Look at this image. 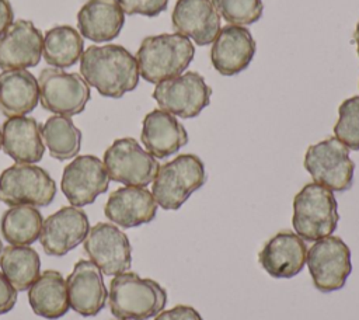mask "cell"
Wrapping results in <instances>:
<instances>
[{
	"label": "cell",
	"mask_w": 359,
	"mask_h": 320,
	"mask_svg": "<svg viewBox=\"0 0 359 320\" xmlns=\"http://www.w3.org/2000/svg\"><path fill=\"white\" fill-rule=\"evenodd\" d=\"M80 74L101 95L121 98L139 84L136 58L123 46L91 45L80 58Z\"/></svg>",
	"instance_id": "1"
},
{
	"label": "cell",
	"mask_w": 359,
	"mask_h": 320,
	"mask_svg": "<svg viewBox=\"0 0 359 320\" xmlns=\"http://www.w3.org/2000/svg\"><path fill=\"white\" fill-rule=\"evenodd\" d=\"M108 300L116 319L149 320L165 307L167 292L158 282L126 271L112 278Z\"/></svg>",
	"instance_id": "2"
},
{
	"label": "cell",
	"mask_w": 359,
	"mask_h": 320,
	"mask_svg": "<svg viewBox=\"0 0 359 320\" xmlns=\"http://www.w3.org/2000/svg\"><path fill=\"white\" fill-rule=\"evenodd\" d=\"M195 55V46L189 38L175 34H160L146 36L137 52L136 60L140 76L149 83L182 74Z\"/></svg>",
	"instance_id": "3"
},
{
	"label": "cell",
	"mask_w": 359,
	"mask_h": 320,
	"mask_svg": "<svg viewBox=\"0 0 359 320\" xmlns=\"http://www.w3.org/2000/svg\"><path fill=\"white\" fill-rule=\"evenodd\" d=\"M339 220L334 192L317 184H306L293 199V229L304 241L331 236Z\"/></svg>",
	"instance_id": "4"
},
{
	"label": "cell",
	"mask_w": 359,
	"mask_h": 320,
	"mask_svg": "<svg viewBox=\"0 0 359 320\" xmlns=\"http://www.w3.org/2000/svg\"><path fill=\"white\" fill-rule=\"evenodd\" d=\"M205 182L203 161L191 153L180 154L160 166L153 180L151 194L158 206L165 211H177Z\"/></svg>",
	"instance_id": "5"
},
{
	"label": "cell",
	"mask_w": 359,
	"mask_h": 320,
	"mask_svg": "<svg viewBox=\"0 0 359 320\" xmlns=\"http://www.w3.org/2000/svg\"><path fill=\"white\" fill-rule=\"evenodd\" d=\"M56 196V182L35 164L15 163L0 174V201L6 205L48 206Z\"/></svg>",
	"instance_id": "6"
},
{
	"label": "cell",
	"mask_w": 359,
	"mask_h": 320,
	"mask_svg": "<svg viewBox=\"0 0 359 320\" xmlns=\"http://www.w3.org/2000/svg\"><path fill=\"white\" fill-rule=\"evenodd\" d=\"M304 168L314 182L332 192L348 191L353 184L355 163L349 157V149L335 136L309 146Z\"/></svg>",
	"instance_id": "7"
},
{
	"label": "cell",
	"mask_w": 359,
	"mask_h": 320,
	"mask_svg": "<svg viewBox=\"0 0 359 320\" xmlns=\"http://www.w3.org/2000/svg\"><path fill=\"white\" fill-rule=\"evenodd\" d=\"M41 105L55 115L73 116L84 111L90 97V86L79 73L46 67L38 76Z\"/></svg>",
	"instance_id": "8"
},
{
	"label": "cell",
	"mask_w": 359,
	"mask_h": 320,
	"mask_svg": "<svg viewBox=\"0 0 359 320\" xmlns=\"http://www.w3.org/2000/svg\"><path fill=\"white\" fill-rule=\"evenodd\" d=\"M306 264L314 286L323 293L341 289L352 272L351 250L338 236L316 240L307 250Z\"/></svg>",
	"instance_id": "9"
},
{
	"label": "cell",
	"mask_w": 359,
	"mask_h": 320,
	"mask_svg": "<svg viewBox=\"0 0 359 320\" xmlns=\"http://www.w3.org/2000/svg\"><path fill=\"white\" fill-rule=\"evenodd\" d=\"M102 163L109 180L130 187L149 185L160 168L157 159L133 138L114 140L105 150Z\"/></svg>",
	"instance_id": "10"
},
{
	"label": "cell",
	"mask_w": 359,
	"mask_h": 320,
	"mask_svg": "<svg viewBox=\"0 0 359 320\" xmlns=\"http://www.w3.org/2000/svg\"><path fill=\"white\" fill-rule=\"evenodd\" d=\"M212 88L196 72L163 80L156 84L153 98L158 107L180 118H195L209 105Z\"/></svg>",
	"instance_id": "11"
},
{
	"label": "cell",
	"mask_w": 359,
	"mask_h": 320,
	"mask_svg": "<svg viewBox=\"0 0 359 320\" xmlns=\"http://www.w3.org/2000/svg\"><path fill=\"white\" fill-rule=\"evenodd\" d=\"M84 251L104 275L126 272L132 264V247L128 236L112 223L100 222L90 227L84 241Z\"/></svg>",
	"instance_id": "12"
},
{
	"label": "cell",
	"mask_w": 359,
	"mask_h": 320,
	"mask_svg": "<svg viewBox=\"0 0 359 320\" xmlns=\"http://www.w3.org/2000/svg\"><path fill=\"white\" fill-rule=\"evenodd\" d=\"M62 191L73 206H86L109 187V175L104 163L93 154L77 156L62 174Z\"/></svg>",
	"instance_id": "13"
},
{
	"label": "cell",
	"mask_w": 359,
	"mask_h": 320,
	"mask_svg": "<svg viewBox=\"0 0 359 320\" xmlns=\"http://www.w3.org/2000/svg\"><path fill=\"white\" fill-rule=\"evenodd\" d=\"M88 230V218L81 208L62 206L43 220L39 241L46 254L60 257L83 243Z\"/></svg>",
	"instance_id": "14"
},
{
	"label": "cell",
	"mask_w": 359,
	"mask_h": 320,
	"mask_svg": "<svg viewBox=\"0 0 359 320\" xmlns=\"http://www.w3.org/2000/svg\"><path fill=\"white\" fill-rule=\"evenodd\" d=\"M42 32L29 20L14 21L0 35V67L3 70L36 66L42 58Z\"/></svg>",
	"instance_id": "15"
},
{
	"label": "cell",
	"mask_w": 359,
	"mask_h": 320,
	"mask_svg": "<svg viewBox=\"0 0 359 320\" xmlns=\"http://www.w3.org/2000/svg\"><path fill=\"white\" fill-rule=\"evenodd\" d=\"M70 309L84 317L97 316L105 306L108 292L101 269L90 260H79L66 279Z\"/></svg>",
	"instance_id": "16"
},
{
	"label": "cell",
	"mask_w": 359,
	"mask_h": 320,
	"mask_svg": "<svg viewBox=\"0 0 359 320\" xmlns=\"http://www.w3.org/2000/svg\"><path fill=\"white\" fill-rule=\"evenodd\" d=\"M255 41L243 25L223 27L210 49L213 67L223 76H236L250 66L255 55Z\"/></svg>",
	"instance_id": "17"
},
{
	"label": "cell",
	"mask_w": 359,
	"mask_h": 320,
	"mask_svg": "<svg viewBox=\"0 0 359 320\" xmlns=\"http://www.w3.org/2000/svg\"><path fill=\"white\" fill-rule=\"evenodd\" d=\"M307 246L294 232L282 230L261 248L258 261L272 278H293L306 265Z\"/></svg>",
	"instance_id": "18"
},
{
	"label": "cell",
	"mask_w": 359,
	"mask_h": 320,
	"mask_svg": "<svg viewBox=\"0 0 359 320\" xmlns=\"http://www.w3.org/2000/svg\"><path fill=\"white\" fill-rule=\"evenodd\" d=\"M171 21L178 34L199 46L212 44L220 31V15L212 0H177Z\"/></svg>",
	"instance_id": "19"
},
{
	"label": "cell",
	"mask_w": 359,
	"mask_h": 320,
	"mask_svg": "<svg viewBox=\"0 0 359 320\" xmlns=\"http://www.w3.org/2000/svg\"><path fill=\"white\" fill-rule=\"evenodd\" d=\"M105 216L123 229L151 222L157 213V204L146 187H121L115 189L104 206Z\"/></svg>",
	"instance_id": "20"
},
{
	"label": "cell",
	"mask_w": 359,
	"mask_h": 320,
	"mask_svg": "<svg viewBox=\"0 0 359 320\" xmlns=\"http://www.w3.org/2000/svg\"><path fill=\"white\" fill-rule=\"evenodd\" d=\"M140 139L151 156L165 159L188 143V133L172 114L156 108L146 114Z\"/></svg>",
	"instance_id": "21"
},
{
	"label": "cell",
	"mask_w": 359,
	"mask_h": 320,
	"mask_svg": "<svg viewBox=\"0 0 359 320\" xmlns=\"http://www.w3.org/2000/svg\"><path fill=\"white\" fill-rule=\"evenodd\" d=\"M1 147L17 163H38L45 153L39 122L29 116L7 118L1 126Z\"/></svg>",
	"instance_id": "22"
},
{
	"label": "cell",
	"mask_w": 359,
	"mask_h": 320,
	"mask_svg": "<svg viewBox=\"0 0 359 320\" xmlns=\"http://www.w3.org/2000/svg\"><path fill=\"white\" fill-rule=\"evenodd\" d=\"M125 24V13L118 0H87L77 13L81 36L93 42L115 39Z\"/></svg>",
	"instance_id": "23"
},
{
	"label": "cell",
	"mask_w": 359,
	"mask_h": 320,
	"mask_svg": "<svg viewBox=\"0 0 359 320\" xmlns=\"http://www.w3.org/2000/svg\"><path fill=\"white\" fill-rule=\"evenodd\" d=\"M39 101L38 80L27 69L0 73V111L7 118L24 116Z\"/></svg>",
	"instance_id": "24"
},
{
	"label": "cell",
	"mask_w": 359,
	"mask_h": 320,
	"mask_svg": "<svg viewBox=\"0 0 359 320\" xmlns=\"http://www.w3.org/2000/svg\"><path fill=\"white\" fill-rule=\"evenodd\" d=\"M28 300L35 314L56 320L70 309L67 286L63 275L55 269H46L28 289Z\"/></svg>",
	"instance_id": "25"
},
{
	"label": "cell",
	"mask_w": 359,
	"mask_h": 320,
	"mask_svg": "<svg viewBox=\"0 0 359 320\" xmlns=\"http://www.w3.org/2000/svg\"><path fill=\"white\" fill-rule=\"evenodd\" d=\"M83 49L84 41L77 29L70 25H56L45 34L42 56L49 66L65 69L79 62Z\"/></svg>",
	"instance_id": "26"
},
{
	"label": "cell",
	"mask_w": 359,
	"mask_h": 320,
	"mask_svg": "<svg viewBox=\"0 0 359 320\" xmlns=\"http://www.w3.org/2000/svg\"><path fill=\"white\" fill-rule=\"evenodd\" d=\"M0 269L18 291H27L41 275V260L29 246H7L0 254Z\"/></svg>",
	"instance_id": "27"
},
{
	"label": "cell",
	"mask_w": 359,
	"mask_h": 320,
	"mask_svg": "<svg viewBox=\"0 0 359 320\" xmlns=\"http://www.w3.org/2000/svg\"><path fill=\"white\" fill-rule=\"evenodd\" d=\"M43 218L32 205L8 208L0 222L3 239L11 246H29L39 239Z\"/></svg>",
	"instance_id": "28"
},
{
	"label": "cell",
	"mask_w": 359,
	"mask_h": 320,
	"mask_svg": "<svg viewBox=\"0 0 359 320\" xmlns=\"http://www.w3.org/2000/svg\"><path fill=\"white\" fill-rule=\"evenodd\" d=\"M43 145L56 160H69L79 154L81 147V131L73 124L70 116H49L41 126Z\"/></svg>",
	"instance_id": "29"
},
{
	"label": "cell",
	"mask_w": 359,
	"mask_h": 320,
	"mask_svg": "<svg viewBox=\"0 0 359 320\" xmlns=\"http://www.w3.org/2000/svg\"><path fill=\"white\" fill-rule=\"evenodd\" d=\"M334 133L349 150H359V95L342 101Z\"/></svg>",
	"instance_id": "30"
},
{
	"label": "cell",
	"mask_w": 359,
	"mask_h": 320,
	"mask_svg": "<svg viewBox=\"0 0 359 320\" xmlns=\"http://www.w3.org/2000/svg\"><path fill=\"white\" fill-rule=\"evenodd\" d=\"M217 13L231 25H250L262 17V0H212Z\"/></svg>",
	"instance_id": "31"
},
{
	"label": "cell",
	"mask_w": 359,
	"mask_h": 320,
	"mask_svg": "<svg viewBox=\"0 0 359 320\" xmlns=\"http://www.w3.org/2000/svg\"><path fill=\"white\" fill-rule=\"evenodd\" d=\"M118 3L125 14H140L146 17H156L168 6V0H118Z\"/></svg>",
	"instance_id": "32"
},
{
	"label": "cell",
	"mask_w": 359,
	"mask_h": 320,
	"mask_svg": "<svg viewBox=\"0 0 359 320\" xmlns=\"http://www.w3.org/2000/svg\"><path fill=\"white\" fill-rule=\"evenodd\" d=\"M154 320H202V317L192 306L177 305L172 309L160 312Z\"/></svg>",
	"instance_id": "33"
},
{
	"label": "cell",
	"mask_w": 359,
	"mask_h": 320,
	"mask_svg": "<svg viewBox=\"0 0 359 320\" xmlns=\"http://www.w3.org/2000/svg\"><path fill=\"white\" fill-rule=\"evenodd\" d=\"M17 302V291L0 271V314L8 313Z\"/></svg>",
	"instance_id": "34"
},
{
	"label": "cell",
	"mask_w": 359,
	"mask_h": 320,
	"mask_svg": "<svg viewBox=\"0 0 359 320\" xmlns=\"http://www.w3.org/2000/svg\"><path fill=\"white\" fill-rule=\"evenodd\" d=\"M14 11L8 0H0V35L14 22Z\"/></svg>",
	"instance_id": "35"
},
{
	"label": "cell",
	"mask_w": 359,
	"mask_h": 320,
	"mask_svg": "<svg viewBox=\"0 0 359 320\" xmlns=\"http://www.w3.org/2000/svg\"><path fill=\"white\" fill-rule=\"evenodd\" d=\"M353 41L356 44V48H358V56H359V22L356 24V29L353 32Z\"/></svg>",
	"instance_id": "36"
},
{
	"label": "cell",
	"mask_w": 359,
	"mask_h": 320,
	"mask_svg": "<svg viewBox=\"0 0 359 320\" xmlns=\"http://www.w3.org/2000/svg\"><path fill=\"white\" fill-rule=\"evenodd\" d=\"M0 147H1V131H0Z\"/></svg>",
	"instance_id": "37"
},
{
	"label": "cell",
	"mask_w": 359,
	"mask_h": 320,
	"mask_svg": "<svg viewBox=\"0 0 359 320\" xmlns=\"http://www.w3.org/2000/svg\"><path fill=\"white\" fill-rule=\"evenodd\" d=\"M1 248H3V246H1V241H0V253H1Z\"/></svg>",
	"instance_id": "38"
},
{
	"label": "cell",
	"mask_w": 359,
	"mask_h": 320,
	"mask_svg": "<svg viewBox=\"0 0 359 320\" xmlns=\"http://www.w3.org/2000/svg\"><path fill=\"white\" fill-rule=\"evenodd\" d=\"M116 320H122V319H116Z\"/></svg>",
	"instance_id": "39"
}]
</instances>
